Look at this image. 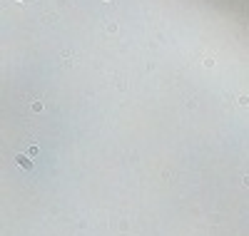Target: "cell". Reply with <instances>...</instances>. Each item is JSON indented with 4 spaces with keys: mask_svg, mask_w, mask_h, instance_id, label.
I'll use <instances>...</instances> for the list:
<instances>
[{
    "mask_svg": "<svg viewBox=\"0 0 249 236\" xmlns=\"http://www.w3.org/2000/svg\"><path fill=\"white\" fill-rule=\"evenodd\" d=\"M18 164H20V167H25V169H28V167H33V162L28 159V157H18Z\"/></svg>",
    "mask_w": 249,
    "mask_h": 236,
    "instance_id": "6da1fadb",
    "label": "cell"
},
{
    "mask_svg": "<svg viewBox=\"0 0 249 236\" xmlns=\"http://www.w3.org/2000/svg\"><path fill=\"white\" fill-rule=\"evenodd\" d=\"M244 184H247V187H249V177H244Z\"/></svg>",
    "mask_w": 249,
    "mask_h": 236,
    "instance_id": "7a4b0ae2",
    "label": "cell"
}]
</instances>
